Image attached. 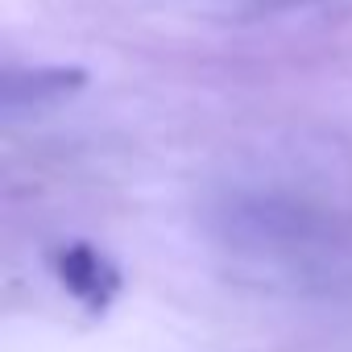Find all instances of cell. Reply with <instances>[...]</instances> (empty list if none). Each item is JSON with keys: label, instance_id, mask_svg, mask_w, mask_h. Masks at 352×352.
I'll list each match as a JSON object with an SVG mask.
<instances>
[{"label": "cell", "instance_id": "6da1fadb", "mask_svg": "<svg viewBox=\"0 0 352 352\" xmlns=\"http://www.w3.org/2000/svg\"><path fill=\"white\" fill-rule=\"evenodd\" d=\"M54 274L58 282L87 307V311H108L116 290H120V270L91 245H67L54 257Z\"/></svg>", "mask_w": 352, "mask_h": 352}, {"label": "cell", "instance_id": "7a4b0ae2", "mask_svg": "<svg viewBox=\"0 0 352 352\" xmlns=\"http://www.w3.org/2000/svg\"><path fill=\"white\" fill-rule=\"evenodd\" d=\"M87 83V71L79 67H38V71H9L0 83V104L5 112H25V108H46L67 96H75Z\"/></svg>", "mask_w": 352, "mask_h": 352}]
</instances>
